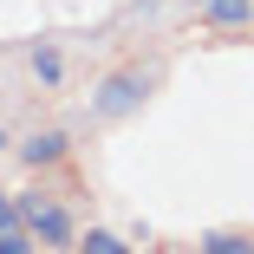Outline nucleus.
<instances>
[{
  "mask_svg": "<svg viewBox=\"0 0 254 254\" xmlns=\"http://www.w3.org/2000/svg\"><path fill=\"white\" fill-rule=\"evenodd\" d=\"M202 20L215 33H241V26H254V0H202Z\"/></svg>",
  "mask_w": 254,
  "mask_h": 254,
  "instance_id": "4",
  "label": "nucleus"
},
{
  "mask_svg": "<svg viewBox=\"0 0 254 254\" xmlns=\"http://www.w3.org/2000/svg\"><path fill=\"white\" fill-rule=\"evenodd\" d=\"M33 78H39V85H59V78H65V59H59L46 39L33 46Z\"/></svg>",
  "mask_w": 254,
  "mask_h": 254,
  "instance_id": "7",
  "label": "nucleus"
},
{
  "mask_svg": "<svg viewBox=\"0 0 254 254\" xmlns=\"http://www.w3.org/2000/svg\"><path fill=\"white\" fill-rule=\"evenodd\" d=\"M20 228L33 235V248H72V241H78V228H72V215H65V202L46 195V189L20 195Z\"/></svg>",
  "mask_w": 254,
  "mask_h": 254,
  "instance_id": "2",
  "label": "nucleus"
},
{
  "mask_svg": "<svg viewBox=\"0 0 254 254\" xmlns=\"http://www.w3.org/2000/svg\"><path fill=\"white\" fill-rule=\"evenodd\" d=\"M72 157V137L65 130H33L26 143H20V163H33V170H53V163H65Z\"/></svg>",
  "mask_w": 254,
  "mask_h": 254,
  "instance_id": "3",
  "label": "nucleus"
},
{
  "mask_svg": "<svg viewBox=\"0 0 254 254\" xmlns=\"http://www.w3.org/2000/svg\"><path fill=\"white\" fill-rule=\"evenodd\" d=\"M0 150H7V130H0Z\"/></svg>",
  "mask_w": 254,
  "mask_h": 254,
  "instance_id": "10",
  "label": "nucleus"
},
{
  "mask_svg": "<svg viewBox=\"0 0 254 254\" xmlns=\"http://www.w3.org/2000/svg\"><path fill=\"white\" fill-rule=\"evenodd\" d=\"M7 228H20V195L0 189V235H7Z\"/></svg>",
  "mask_w": 254,
  "mask_h": 254,
  "instance_id": "8",
  "label": "nucleus"
},
{
  "mask_svg": "<svg viewBox=\"0 0 254 254\" xmlns=\"http://www.w3.org/2000/svg\"><path fill=\"white\" fill-rule=\"evenodd\" d=\"M195 248H202V254H254V235H241V228H209Z\"/></svg>",
  "mask_w": 254,
  "mask_h": 254,
  "instance_id": "5",
  "label": "nucleus"
},
{
  "mask_svg": "<svg viewBox=\"0 0 254 254\" xmlns=\"http://www.w3.org/2000/svg\"><path fill=\"white\" fill-rule=\"evenodd\" d=\"M0 254H33V235L26 228H7V235H0Z\"/></svg>",
  "mask_w": 254,
  "mask_h": 254,
  "instance_id": "9",
  "label": "nucleus"
},
{
  "mask_svg": "<svg viewBox=\"0 0 254 254\" xmlns=\"http://www.w3.org/2000/svg\"><path fill=\"white\" fill-rule=\"evenodd\" d=\"M150 72H137V65H124V72H105L91 85V118L98 124H118V118H130V111H143V98H150Z\"/></svg>",
  "mask_w": 254,
  "mask_h": 254,
  "instance_id": "1",
  "label": "nucleus"
},
{
  "mask_svg": "<svg viewBox=\"0 0 254 254\" xmlns=\"http://www.w3.org/2000/svg\"><path fill=\"white\" fill-rule=\"evenodd\" d=\"M72 254H137L124 235H111V228H91V235H78L72 241Z\"/></svg>",
  "mask_w": 254,
  "mask_h": 254,
  "instance_id": "6",
  "label": "nucleus"
}]
</instances>
